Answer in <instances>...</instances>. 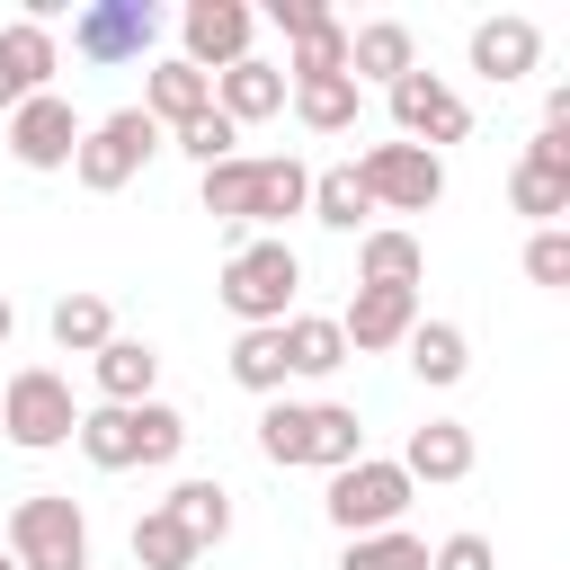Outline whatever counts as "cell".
I'll use <instances>...</instances> for the list:
<instances>
[{
    "instance_id": "d6986e66",
    "label": "cell",
    "mask_w": 570,
    "mask_h": 570,
    "mask_svg": "<svg viewBox=\"0 0 570 570\" xmlns=\"http://www.w3.org/2000/svg\"><path fill=\"white\" fill-rule=\"evenodd\" d=\"M392 463H401L410 481H436V490H445V481H463V472H472V428H463V419H419V428H410V445H401Z\"/></svg>"
},
{
    "instance_id": "74e56055",
    "label": "cell",
    "mask_w": 570,
    "mask_h": 570,
    "mask_svg": "<svg viewBox=\"0 0 570 570\" xmlns=\"http://www.w3.org/2000/svg\"><path fill=\"white\" fill-rule=\"evenodd\" d=\"M9 338H18V303L0 294V347H9Z\"/></svg>"
},
{
    "instance_id": "6da1fadb",
    "label": "cell",
    "mask_w": 570,
    "mask_h": 570,
    "mask_svg": "<svg viewBox=\"0 0 570 570\" xmlns=\"http://www.w3.org/2000/svg\"><path fill=\"white\" fill-rule=\"evenodd\" d=\"M196 196H205V214L214 223H285V214H303L312 205V169L294 160V151H276V160H214V169H196Z\"/></svg>"
},
{
    "instance_id": "f546056e",
    "label": "cell",
    "mask_w": 570,
    "mask_h": 570,
    "mask_svg": "<svg viewBox=\"0 0 570 570\" xmlns=\"http://www.w3.org/2000/svg\"><path fill=\"white\" fill-rule=\"evenodd\" d=\"M312 223H330V232H356L374 205H365V187H356V169L338 160V169H312V205H303Z\"/></svg>"
},
{
    "instance_id": "d590c367",
    "label": "cell",
    "mask_w": 570,
    "mask_h": 570,
    "mask_svg": "<svg viewBox=\"0 0 570 570\" xmlns=\"http://www.w3.org/2000/svg\"><path fill=\"white\" fill-rule=\"evenodd\" d=\"M428 570H499V552H490V534H445L428 552Z\"/></svg>"
},
{
    "instance_id": "2e32d148",
    "label": "cell",
    "mask_w": 570,
    "mask_h": 570,
    "mask_svg": "<svg viewBox=\"0 0 570 570\" xmlns=\"http://www.w3.org/2000/svg\"><path fill=\"white\" fill-rule=\"evenodd\" d=\"M53 71H62V45H53V27H36V18L0 27V116H9V107H27L36 89H53Z\"/></svg>"
},
{
    "instance_id": "4dcf8cb0",
    "label": "cell",
    "mask_w": 570,
    "mask_h": 570,
    "mask_svg": "<svg viewBox=\"0 0 570 570\" xmlns=\"http://www.w3.org/2000/svg\"><path fill=\"white\" fill-rule=\"evenodd\" d=\"M338 570H428V543L410 525H383V534H347Z\"/></svg>"
},
{
    "instance_id": "836d02e7",
    "label": "cell",
    "mask_w": 570,
    "mask_h": 570,
    "mask_svg": "<svg viewBox=\"0 0 570 570\" xmlns=\"http://www.w3.org/2000/svg\"><path fill=\"white\" fill-rule=\"evenodd\" d=\"M169 142H178V151H187V160H196V169H214V160H232V142H240V125H232V116H214V107H205V116H196V125H178V134H169Z\"/></svg>"
},
{
    "instance_id": "d4e9b609",
    "label": "cell",
    "mask_w": 570,
    "mask_h": 570,
    "mask_svg": "<svg viewBox=\"0 0 570 570\" xmlns=\"http://www.w3.org/2000/svg\"><path fill=\"white\" fill-rule=\"evenodd\" d=\"M160 517H169V525H178V534H187V543H196V552H214V543H223V534H232V490H223V481H205V472H196V481H178V490H169V499H160Z\"/></svg>"
},
{
    "instance_id": "d6a6232c",
    "label": "cell",
    "mask_w": 570,
    "mask_h": 570,
    "mask_svg": "<svg viewBox=\"0 0 570 570\" xmlns=\"http://www.w3.org/2000/svg\"><path fill=\"white\" fill-rule=\"evenodd\" d=\"M330 71H347V27H338V18H321L312 36H294L285 80H330Z\"/></svg>"
},
{
    "instance_id": "603a6c76",
    "label": "cell",
    "mask_w": 570,
    "mask_h": 570,
    "mask_svg": "<svg viewBox=\"0 0 570 570\" xmlns=\"http://www.w3.org/2000/svg\"><path fill=\"white\" fill-rule=\"evenodd\" d=\"M276 338H285V374H303V383H321V374H338V365H347L338 312H285V321H276Z\"/></svg>"
},
{
    "instance_id": "484cf974",
    "label": "cell",
    "mask_w": 570,
    "mask_h": 570,
    "mask_svg": "<svg viewBox=\"0 0 570 570\" xmlns=\"http://www.w3.org/2000/svg\"><path fill=\"white\" fill-rule=\"evenodd\" d=\"M401 347H410V374H419V383H436V392L472 374V338H463L454 321H419V330H410Z\"/></svg>"
},
{
    "instance_id": "f35d334b",
    "label": "cell",
    "mask_w": 570,
    "mask_h": 570,
    "mask_svg": "<svg viewBox=\"0 0 570 570\" xmlns=\"http://www.w3.org/2000/svg\"><path fill=\"white\" fill-rule=\"evenodd\" d=\"M0 570H18V561H9V543H0Z\"/></svg>"
},
{
    "instance_id": "8d00e7d4",
    "label": "cell",
    "mask_w": 570,
    "mask_h": 570,
    "mask_svg": "<svg viewBox=\"0 0 570 570\" xmlns=\"http://www.w3.org/2000/svg\"><path fill=\"white\" fill-rule=\"evenodd\" d=\"M267 18H276V27H285V45H294V36H312L330 9H321V0H267Z\"/></svg>"
},
{
    "instance_id": "5b68a950",
    "label": "cell",
    "mask_w": 570,
    "mask_h": 570,
    "mask_svg": "<svg viewBox=\"0 0 570 570\" xmlns=\"http://www.w3.org/2000/svg\"><path fill=\"white\" fill-rule=\"evenodd\" d=\"M71 428H80L71 374H53V365H18L9 392H0V436H9L18 454H53Z\"/></svg>"
},
{
    "instance_id": "44dd1931",
    "label": "cell",
    "mask_w": 570,
    "mask_h": 570,
    "mask_svg": "<svg viewBox=\"0 0 570 570\" xmlns=\"http://www.w3.org/2000/svg\"><path fill=\"white\" fill-rule=\"evenodd\" d=\"M419 276H428V249H419V232H401V223H374V232L356 240V285L419 294Z\"/></svg>"
},
{
    "instance_id": "9c48e42d",
    "label": "cell",
    "mask_w": 570,
    "mask_h": 570,
    "mask_svg": "<svg viewBox=\"0 0 570 570\" xmlns=\"http://www.w3.org/2000/svg\"><path fill=\"white\" fill-rule=\"evenodd\" d=\"M347 169H356L365 205H383V214H428V205L445 196V160L419 151V142H374V151L347 160Z\"/></svg>"
},
{
    "instance_id": "ffe728a7",
    "label": "cell",
    "mask_w": 570,
    "mask_h": 570,
    "mask_svg": "<svg viewBox=\"0 0 570 570\" xmlns=\"http://www.w3.org/2000/svg\"><path fill=\"white\" fill-rule=\"evenodd\" d=\"M214 116H232V125H267V116H285V71L276 62H232V71H214Z\"/></svg>"
},
{
    "instance_id": "7a4b0ae2",
    "label": "cell",
    "mask_w": 570,
    "mask_h": 570,
    "mask_svg": "<svg viewBox=\"0 0 570 570\" xmlns=\"http://www.w3.org/2000/svg\"><path fill=\"white\" fill-rule=\"evenodd\" d=\"M258 454H267L276 472H294V463L347 472V463L365 454V428H356L347 401H267V410H258Z\"/></svg>"
},
{
    "instance_id": "4316f807",
    "label": "cell",
    "mask_w": 570,
    "mask_h": 570,
    "mask_svg": "<svg viewBox=\"0 0 570 570\" xmlns=\"http://www.w3.org/2000/svg\"><path fill=\"white\" fill-rule=\"evenodd\" d=\"M107 338H116V303L107 294H62L53 303V347L62 356H98Z\"/></svg>"
},
{
    "instance_id": "5bb4252c",
    "label": "cell",
    "mask_w": 570,
    "mask_h": 570,
    "mask_svg": "<svg viewBox=\"0 0 570 570\" xmlns=\"http://www.w3.org/2000/svg\"><path fill=\"white\" fill-rule=\"evenodd\" d=\"M508 205L534 214V232L570 214V134H534L525 142V160L508 169Z\"/></svg>"
},
{
    "instance_id": "8992f818",
    "label": "cell",
    "mask_w": 570,
    "mask_h": 570,
    "mask_svg": "<svg viewBox=\"0 0 570 570\" xmlns=\"http://www.w3.org/2000/svg\"><path fill=\"white\" fill-rule=\"evenodd\" d=\"M9 561L18 570H89V517L62 490H36L9 508Z\"/></svg>"
},
{
    "instance_id": "1f68e13d",
    "label": "cell",
    "mask_w": 570,
    "mask_h": 570,
    "mask_svg": "<svg viewBox=\"0 0 570 570\" xmlns=\"http://www.w3.org/2000/svg\"><path fill=\"white\" fill-rule=\"evenodd\" d=\"M134 570H196V543L151 508V517H134Z\"/></svg>"
},
{
    "instance_id": "7c38bea8",
    "label": "cell",
    "mask_w": 570,
    "mask_h": 570,
    "mask_svg": "<svg viewBox=\"0 0 570 570\" xmlns=\"http://www.w3.org/2000/svg\"><path fill=\"white\" fill-rule=\"evenodd\" d=\"M249 36H258V9H240V0H187V18H178V62L187 71H232V62H249Z\"/></svg>"
},
{
    "instance_id": "52a82bcc",
    "label": "cell",
    "mask_w": 570,
    "mask_h": 570,
    "mask_svg": "<svg viewBox=\"0 0 570 570\" xmlns=\"http://www.w3.org/2000/svg\"><path fill=\"white\" fill-rule=\"evenodd\" d=\"M151 151H160V125H151L142 107H116V116L80 125L71 178H80L89 196H116V187H134V178H142V160H151Z\"/></svg>"
},
{
    "instance_id": "cb8c5ba5",
    "label": "cell",
    "mask_w": 570,
    "mask_h": 570,
    "mask_svg": "<svg viewBox=\"0 0 570 570\" xmlns=\"http://www.w3.org/2000/svg\"><path fill=\"white\" fill-rule=\"evenodd\" d=\"M205 107H214V80H205V71H187V62H151V80H142V116H151L160 134L196 125Z\"/></svg>"
},
{
    "instance_id": "30bf717a",
    "label": "cell",
    "mask_w": 570,
    "mask_h": 570,
    "mask_svg": "<svg viewBox=\"0 0 570 570\" xmlns=\"http://www.w3.org/2000/svg\"><path fill=\"white\" fill-rule=\"evenodd\" d=\"M151 36H160V9H151V0H80V9H71V53L98 62V71L142 62Z\"/></svg>"
},
{
    "instance_id": "7402d4cb",
    "label": "cell",
    "mask_w": 570,
    "mask_h": 570,
    "mask_svg": "<svg viewBox=\"0 0 570 570\" xmlns=\"http://www.w3.org/2000/svg\"><path fill=\"white\" fill-rule=\"evenodd\" d=\"M401 71H419V36L401 27V18H374V27H347V80H401Z\"/></svg>"
},
{
    "instance_id": "f1b7e54d",
    "label": "cell",
    "mask_w": 570,
    "mask_h": 570,
    "mask_svg": "<svg viewBox=\"0 0 570 570\" xmlns=\"http://www.w3.org/2000/svg\"><path fill=\"white\" fill-rule=\"evenodd\" d=\"M232 383L258 401H285V338L276 330H240L232 338Z\"/></svg>"
},
{
    "instance_id": "9a60e30c",
    "label": "cell",
    "mask_w": 570,
    "mask_h": 570,
    "mask_svg": "<svg viewBox=\"0 0 570 570\" xmlns=\"http://www.w3.org/2000/svg\"><path fill=\"white\" fill-rule=\"evenodd\" d=\"M410 330H419V294H392V285H356V303L338 312L347 356H383V347H401Z\"/></svg>"
},
{
    "instance_id": "ba28073f",
    "label": "cell",
    "mask_w": 570,
    "mask_h": 570,
    "mask_svg": "<svg viewBox=\"0 0 570 570\" xmlns=\"http://www.w3.org/2000/svg\"><path fill=\"white\" fill-rule=\"evenodd\" d=\"M410 490H419V481H410L392 454H356L347 472H330V499H321V508H330L338 534H383V525L410 517Z\"/></svg>"
},
{
    "instance_id": "ac0fdd59",
    "label": "cell",
    "mask_w": 570,
    "mask_h": 570,
    "mask_svg": "<svg viewBox=\"0 0 570 570\" xmlns=\"http://www.w3.org/2000/svg\"><path fill=\"white\" fill-rule=\"evenodd\" d=\"M89 383H98V401H116V410H134V401H151V383H160V347L151 338H107L98 356H89Z\"/></svg>"
},
{
    "instance_id": "83f0119b",
    "label": "cell",
    "mask_w": 570,
    "mask_h": 570,
    "mask_svg": "<svg viewBox=\"0 0 570 570\" xmlns=\"http://www.w3.org/2000/svg\"><path fill=\"white\" fill-rule=\"evenodd\" d=\"M285 98H294V116H303L312 134H347V125H356V80H347V71H330V80H285Z\"/></svg>"
},
{
    "instance_id": "8fae6325",
    "label": "cell",
    "mask_w": 570,
    "mask_h": 570,
    "mask_svg": "<svg viewBox=\"0 0 570 570\" xmlns=\"http://www.w3.org/2000/svg\"><path fill=\"white\" fill-rule=\"evenodd\" d=\"M383 98H392V125H401V142H419V151H436V142H463V134H472V107H463V89H454V80H436V71H401Z\"/></svg>"
},
{
    "instance_id": "3957f363",
    "label": "cell",
    "mask_w": 570,
    "mask_h": 570,
    "mask_svg": "<svg viewBox=\"0 0 570 570\" xmlns=\"http://www.w3.org/2000/svg\"><path fill=\"white\" fill-rule=\"evenodd\" d=\"M71 445H80V454H89L98 472H134V463H178V454H187V419H178L169 401H134V410L98 401V410H80Z\"/></svg>"
},
{
    "instance_id": "e0dca14e",
    "label": "cell",
    "mask_w": 570,
    "mask_h": 570,
    "mask_svg": "<svg viewBox=\"0 0 570 570\" xmlns=\"http://www.w3.org/2000/svg\"><path fill=\"white\" fill-rule=\"evenodd\" d=\"M534 62H543V27H534V18H517V9H508V18H481V27H472V71H481L490 89L525 80Z\"/></svg>"
},
{
    "instance_id": "277c9868",
    "label": "cell",
    "mask_w": 570,
    "mask_h": 570,
    "mask_svg": "<svg viewBox=\"0 0 570 570\" xmlns=\"http://www.w3.org/2000/svg\"><path fill=\"white\" fill-rule=\"evenodd\" d=\"M223 312L240 321V330H276L285 312H294V294H303V258H294V240L285 232H267V240H240L232 258H223Z\"/></svg>"
},
{
    "instance_id": "4fadbf2b",
    "label": "cell",
    "mask_w": 570,
    "mask_h": 570,
    "mask_svg": "<svg viewBox=\"0 0 570 570\" xmlns=\"http://www.w3.org/2000/svg\"><path fill=\"white\" fill-rule=\"evenodd\" d=\"M71 151H80V116L62 89H36L27 107H9V160L18 169H71Z\"/></svg>"
},
{
    "instance_id": "e575fe53",
    "label": "cell",
    "mask_w": 570,
    "mask_h": 570,
    "mask_svg": "<svg viewBox=\"0 0 570 570\" xmlns=\"http://www.w3.org/2000/svg\"><path fill=\"white\" fill-rule=\"evenodd\" d=\"M525 276H534V285H570V232H561V223H543V232L525 240Z\"/></svg>"
}]
</instances>
